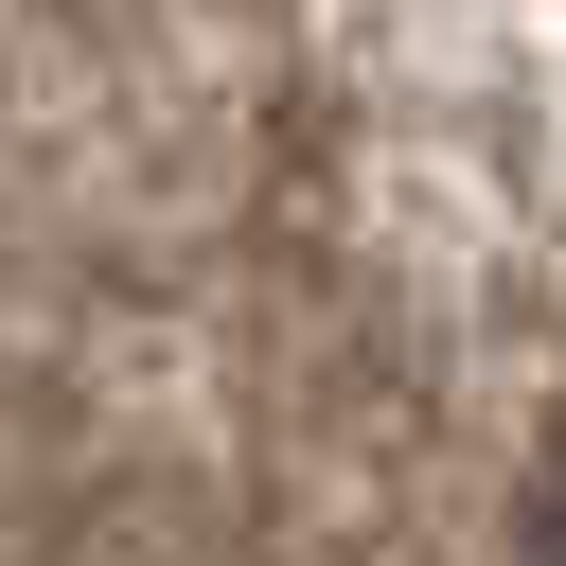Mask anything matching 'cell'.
Segmentation results:
<instances>
[{"instance_id": "cell-1", "label": "cell", "mask_w": 566, "mask_h": 566, "mask_svg": "<svg viewBox=\"0 0 566 566\" xmlns=\"http://www.w3.org/2000/svg\"><path fill=\"white\" fill-rule=\"evenodd\" d=\"M531 566H566V478H548V513H531Z\"/></svg>"}]
</instances>
